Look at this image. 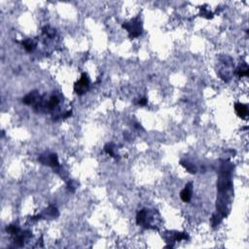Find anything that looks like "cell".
<instances>
[{
  "label": "cell",
  "instance_id": "obj_1",
  "mask_svg": "<svg viewBox=\"0 0 249 249\" xmlns=\"http://www.w3.org/2000/svg\"><path fill=\"white\" fill-rule=\"evenodd\" d=\"M89 87H90V80L88 78V75L86 73H83L81 76V79L78 82L75 83L74 91L77 94L82 95L84 94H86V92L89 90Z\"/></svg>",
  "mask_w": 249,
  "mask_h": 249
},
{
  "label": "cell",
  "instance_id": "obj_2",
  "mask_svg": "<svg viewBox=\"0 0 249 249\" xmlns=\"http://www.w3.org/2000/svg\"><path fill=\"white\" fill-rule=\"evenodd\" d=\"M124 28H126L128 32H130V37H137L138 35L141 33V22H140L137 19L134 20L130 22H126L123 25Z\"/></svg>",
  "mask_w": 249,
  "mask_h": 249
},
{
  "label": "cell",
  "instance_id": "obj_3",
  "mask_svg": "<svg viewBox=\"0 0 249 249\" xmlns=\"http://www.w3.org/2000/svg\"><path fill=\"white\" fill-rule=\"evenodd\" d=\"M39 94L37 91H33L29 93L26 96H25V98L22 99V102L27 104V105H31V104H37L39 102Z\"/></svg>",
  "mask_w": 249,
  "mask_h": 249
},
{
  "label": "cell",
  "instance_id": "obj_4",
  "mask_svg": "<svg viewBox=\"0 0 249 249\" xmlns=\"http://www.w3.org/2000/svg\"><path fill=\"white\" fill-rule=\"evenodd\" d=\"M191 196H192V183H189L181 191V193H180V198H181V200L184 202H190Z\"/></svg>",
  "mask_w": 249,
  "mask_h": 249
},
{
  "label": "cell",
  "instance_id": "obj_5",
  "mask_svg": "<svg viewBox=\"0 0 249 249\" xmlns=\"http://www.w3.org/2000/svg\"><path fill=\"white\" fill-rule=\"evenodd\" d=\"M235 110L236 112V114L239 118H246V116L248 115V108L246 105H244L242 103H236L235 104Z\"/></svg>",
  "mask_w": 249,
  "mask_h": 249
},
{
  "label": "cell",
  "instance_id": "obj_6",
  "mask_svg": "<svg viewBox=\"0 0 249 249\" xmlns=\"http://www.w3.org/2000/svg\"><path fill=\"white\" fill-rule=\"evenodd\" d=\"M58 98H57V96H51L50 99L48 100V103L46 104V107H48V109H53V108H55L56 106L58 104Z\"/></svg>",
  "mask_w": 249,
  "mask_h": 249
},
{
  "label": "cell",
  "instance_id": "obj_7",
  "mask_svg": "<svg viewBox=\"0 0 249 249\" xmlns=\"http://www.w3.org/2000/svg\"><path fill=\"white\" fill-rule=\"evenodd\" d=\"M22 46H23V48H25V49H26L27 52L33 51L34 47H35V45L33 44V42L30 41V40H26V41H23V42H22Z\"/></svg>",
  "mask_w": 249,
  "mask_h": 249
},
{
  "label": "cell",
  "instance_id": "obj_8",
  "mask_svg": "<svg viewBox=\"0 0 249 249\" xmlns=\"http://www.w3.org/2000/svg\"><path fill=\"white\" fill-rule=\"evenodd\" d=\"M248 67H247V65H244L243 67L242 66L239 68V69L238 70V76L239 77H242V76H247L248 75Z\"/></svg>",
  "mask_w": 249,
  "mask_h": 249
},
{
  "label": "cell",
  "instance_id": "obj_9",
  "mask_svg": "<svg viewBox=\"0 0 249 249\" xmlns=\"http://www.w3.org/2000/svg\"><path fill=\"white\" fill-rule=\"evenodd\" d=\"M6 231L9 232L10 235H17L18 232H19V229L16 227V226H14V225H11V226L7 227Z\"/></svg>",
  "mask_w": 249,
  "mask_h": 249
},
{
  "label": "cell",
  "instance_id": "obj_10",
  "mask_svg": "<svg viewBox=\"0 0 249 249\" xmlns=\"http://www.w3.org/2000/svg\"><path fill=\"white\" fill-rule=\"evenodd\" d=\"M44 31V33L45 34H47L48 36H50V37H52V36H54L55 35V33H56V30L55 29H53V28H51L50 26H46V27H44V29H43Z\"/></svg>",
  "mask_w": 249,
  "mask_h": 249
},
{
  "label": "cell",
  "instance_id": "obj_11",
  "mask_svg": "<svg viewBox=\"0 0 249 249\" xmlns=\"http://www.w3.org/2000/svg\"><path fill=\"white\" fill-rule=\"evenodd\" d=\"M114 148L111 146V144H109V145H106L105 146V152L108 154V155H110L111 157H115V154H114V151H113Z\"/></svg>",
  "mask_w": 249,
  "mask_h": 249
},
{
  "label": "cell",
  "instance_id": "obj_12",
  "mask_svg": "<svg viewBox=\"0 0 249 249\" xmlns=\"http://www.w3.org/2000/svg\"><path fill=\"white\" fill-rule=\"evenodd\" d=\"M146 103H147V99H146V98H142V99L139 100V105H140V106L146 105Z\"/></svg>",
  "mask_w": 249,
  "mask_h": 249
}]
</instances>
